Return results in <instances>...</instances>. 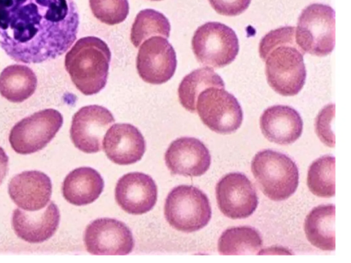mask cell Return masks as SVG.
I'll list each match as a JSON object with an SVG mask.
<instances>
[{
    "label": "cell",
    "instance_id": "6da1fadb",
    "mask_svg": "<svg viewBox=\"0 0 351 263\" xmlns=\"http://www.w3.org/2000/svg\"><path fill=\"white\" fill-rule=\"evenodd\" d=\"M79 23L73 0H0V47L17 62L42 63L71 47Z\"/></svg>",
    "mask_w": 351,
    "mask_h": 263
},
{
    "label": "cell",
    "instance_id": "7a4b0ae2",
    "mask_svg": "<svg viewBox=\"0 0 351 263\" xmlns=\"http://www.w3.org/2000/svg\"><path fill=\"white\" fill-rule=\"evenodd\" d=\"M295 34V27H282L265 34L259 44L267 83L282 96L297 95L306 80L304 52L298 45Z\"/></svg>",
    "mask_w": 351,
    "mask_h": 263
},
{
    "label": "cell",
    "instance_id": "3957f363",
    "mask_svg": "<svg viewBox=\"0 0 351 263\" xmlns=\"http://www.w3.org/2000/svg\"><path fill=\"white\" fill-rule=\"evenodd\" d=\"M110 60L106 42L95 36H86L66 53L64 66L77 89L85 95H93L105 87Z\"/></svg>",
    "mask_w": 351,
    "mask_h": 263
},
{
    "label": "cell",
    "instance_id": "277c9868",
    "mask_svg": "<svg viewBox=\"0 0 351 263\" xmlns=\"http://www.w3.org/2000/svg\"><path fill=\"white\" fill-rule=\"evenodd\" d=\"M251 169L261 190L271 200H285L298 188V166L289 157L280 152L270 149L258 152L252 159Z\"/></svg>",
    "mask_w": 351,
    "mask_h": 263
},
{
    "label": "cell",
    "instance_id": "5b68a950",
    "mask_svg": "<svg viewBox=\"0 0 351 263\" xmlns=\"http://www.w3.org/2000/svg\"><path fill=\"white\" fill-rule=\"evenodd\" d=\"M165 216L174 229L186 233L204 227L211 218V207L206 195L199 188L180 185L167 195Z\"/></svg>",
    "mask_w": 351,
    "mask_h": 263
},
{
    "label": "cell",
    "instance_id": "8992f818",
    "mask_svg": "<svg viewBox=\"0 0 351 263\" xmlns=\"http://www.w3.org/2000/svg\"><path fill=\"white\" fill-rule=\"evenodd\" d=\"M335 12L330 6L311 4L298 18L295 41L304 53L329 55L335 46Z\"/></svg>",
    "mask_w": 351,
    "mask_h": 263
},
{
    "label": "cell",
    "instance_id": "52a82bcc",
    "mask_svg": "<svg viewBox=\"0 0 351 263\" xmlns=\"http://www.w3.org/2000/svg\"><path fill=\"white\" fill-rule=\"evenodd\" d=\"M191 45L200 64L216 68L232 62L239 50L234 31L219 22H208L199 26L193 34Z\"/></svg>",
    "mask_w": 351,
    "mask_h": 263
},
{
    "label": "cell",
    "instance_id": "ba28073f",
    "mask_svg": "<svg viewBox=\"0 0 351 263\" xmlns=\"http://www.w3.org/2000/svg\"><path fill=\"white\" fill-rule=\"evenodd\" d=\"M196 111L206 126L221 134L237 131L243 118L236 97L221 87H209L202 91L196 101Z\"/></svg>",
    "mask_w": 351,
    "mask_h": 263
},
{
    "label": "cell",
    "instance_id": "9c48e42d",
    "mask_svg": "<svg viewBox=\"0 0 351 263\" xmlns=\"http://www.w3.org/2000/svg\"><path fill=\"white\" fill-rule=\"evenodd\" d=\"M62 123L63 117L58 110H42L16 123L10 130L9 142L17 153H35L47 146Z\"/></svg>",
    "mask_w": 351,
    "mask_h": 263
},
{
    "label": "cell",
    "instance_id": "30bf717a",
    "mask_svg": "<svg viewBox=\"0 0 351 263\" xmlns=\"http://www.w3.org/2000/svg\"><path fill=\"white\" fill-rule=\"evenodd\" d=\"M84 242L93 255H125L134 247L132 234L123 222L110 218H97L87 225Z\"/></svg>",
    "mask_w": 351,
    "mask_h": 263
},
{
    "label": "cell",
    "instance_id": "8fae6325",
    "mask_svg": "<svg viewBox=\"0 0 351 263\" xmlns=\"http://www.w3.org/2000/svg\"><path fill=\"white\" fill-rule=\"evenodd\" d=\"M216 199L220 211L232 219L245 218L256 210L258 199L256 189L243 173H230L217 184Z\"/></svg>",
    "mask_w": 351,
    "mask_h": 263
},
{
    "label": "cell",
    "instance_id": "7c38bea8",
    "mask_svg": "<svg viewBox=\"0 0 351 263\" xmlns=\"http://www.w3.org/2000/svg\"><path fill=\"white\" fill-rule=\"evenodd\" d=\"M176 66V51L166 38L154 36L141 45L136 57V69L144 82L164 84L173 76Z\"/></svg>",
    "mask_w": 351,
    "mask_h": 263
},
{
    "label": "cell",
    "instance_id": "4fadbf2b",
    "mask_svg": "<svg viewBox=\"0 0 351 263\" xmlns=\"http://www.w3.org/2000/svg\"><path fill=\"white\" fill-rule=\"evenodd\" d=\"M114 121L105 107L90 105L81 108L72 118L70 136L73 145L86 153L101 151L104 134Z\"/></svg>",
    "mask_w": 351,
    "mask_h": 263
},
{
    "label": "cell",
    "instance_id": "5bb4252c",
    "mask_svg": "<svg viewBox=\"0 0 351 263\" xmlns=\"http://www.w3.org/2000/svg\"><path fill=\"white\" fill-rule=\"evenodd\" d=\"M165 160L171 174L188 177L204 175L211 163L207 147L193 137H181L173 140L165 152Z\"/></svg>",
    "mask_w": 351,
    "mask_h": 263
},
{
    "label": "cell",
    "instance_id": "9a60e30c",
    "mask_svg": "<svg viewBox=\"0 0 351 263\" xmlns=\"http://www.w3.org/2000/svg\"><path fill=\"white\" fill-rule=\"evenodd\" d=\"M158 190L154 179L140 172L129 173L117 181L114 196L118 205L131 214L150 211L157 201Z\"/></svg>",
    "mask_w": 351,
    "mask_h": 263
},
{
    "label": "cell",
    "instance_id": "2e32d148",
    "mask_svg": "<svg viewBox=\"0 0 351 263\" xmlns=\"http://www.w3.org/2000/svg\"><path fill=\"white\" fill-rule=\"evenodd\" d=\"M52 192L50 178L43 172L27 171L14 176L8 184V193L23 210L43 209L49 203Z\"/></svg>",
    "mask_w": 351,
    "mask_h": 263
},
{
    "label": "cell",
    "instance_id": "e0dca14e",
    "mask_svg": "<svg viewBox=\"0 0 351 263\" xmlns=\"http://www.w3.org/2000/svg\"><path fill=\"white\" fill-rule=\"evenodd\" d=\"M145 147V141L141 132L129 123L112 125L103 141V149L106 156L119 165L132 164L139 161Z\"/></svg>",
    "mask_w": 351,
    "mask_h": 263
},
{
    "label": "cell",
    "instance_id": "ac0fdd59",
    "mask_svg": "<svg viewBox=\"0 0 351 263\" xmlns=\"http://www.w3.org/2000/svg\"><path fill=\"white\" fill-rule=\"evenodd\" d=\"M58 206L51 201L45 209L25 212L16 208L12 223L16 236L30 243H40L50 238L56 231L60 222Z\"/></svg>",
    "mask_w": 351,
    "mask_h": 263
},
{
    "label": "cell",
    "instance_id": "d6986e66",
    "mask_svg": "<svg viewBox=\"0 0 351 263\" xmlns=\"http://www.w3.org/2000/svg\"><path fill=\"white\" fill-rule=\"evenodd\" d=\"M263 136L270 142L289 145L302 134L303 121L300 114L288 105H276L267 108L260 117Z\"/></svg>",
    "mask_w": 351,
    "mask_h": 263
},
{
    "label": "cell",
    "instance_id": "ffe728a7",
    "mask_svg": "<svg viewBox=\"0 0 351 263\" xmlns=\"http://www.w3.org/2000/svg\"><path fill=\"white\" fill-rule=\"evenodd\" d=\"M104 181L101 175L90 167H80L71 171L62 183L64 199L75 205L94 202L101 195Z\"/></svg>",
    "mask_w": 351,
    "mask_h": 263
},
{
    "label": "cell",
    "instance_id": "44dd1931",
    "mask_svg": "<svg viewBox=\"0 0 351 263\" xmlns=\"http://www.w3.org/2000/svg\"><path fill=\"white\" fill-rule=\"evenodd\" d=\"M335 207L333 204L314 208L304 221V232L311 245L323 251L335 249Z\"/></svg>",
    "mask_w": 351,
    "mask_h": 263
},
{
    "label": "cell",
    "instance_id": "7402d4cb",
    "mask_svg": "<svg viewBox=\"0 0 351 263\" xmlns=\"http://www.w3.org/2000/svg\"><path fill=\"white\" fill-rule=\"evenodd\" d=\"M37 77L28 66L12 64L0 74V94L12 103H21L29 98L37 87Z\"/></svg>",
    "mask_w": 351,
    "mask_h": 263
},
{
    "label": "cell",
    "instance_id": "603a6c76",
    "mask_svg": "<svg viewBox=\"0 0 351 263\" xmlns=\"http://www.w3.org/2000/svg\"><path fill=\"white\" fill-rule=\"evenodd\" d=\"M209 87L224 88L221 77L209 67H202L186 75L180 82L178 92L180 104L191 112L196 111L199 94Z\"/></svg>",
    "mask_w": 351,
    "mask_h": 263
},
{
    "label": "cell",
    "instance_id": "cb8c5ba5",
    "mask_svg": "<svg viewBox=\"0 0 351 263\" xmlns=\"http://www.w3.org/2000/svg\"><path fill=\"white\" fill-rule=\"evenodd\" d=\"M262 244L256 229L242 226L225 230L219 238L217 247L221 255H254L257 254Z\"/></svg>",
    "mask_w": 351,
    "mask_h": 263
},
{
    "label": "cell",
    "instance_id": "d4e9b609",
    "mask_svg": "<svg viewBox=\"0 0 351 263\" xmlns=\"http://www.w3.org/2000/svg\"><path fill=\"white\" fill-rule=\"evenodd\" d=\"M171 25L167 18L154 9L140 11L132 25L130 40L135 47L152 36L169 37Z\"/></svg>",
    "mask_w": 351,
    "mask_h": 263
},
{
    "label": "cell",
    "instance_id": "484cf974",
    "mask_svg": "<svg viewBox=\"0 0 351 263\" xmlns=\"http://www.w3.org/2000/svg\"><path fill=\"white\" fill-rule=\"evenodd\" d=\"M335 159L324 155L315 160L309 166L307 185L311 192L320 197H332L335 194Z\"/></svg>",
    "mask_w": 351,
    "mask_h": 263
},
{
    "label": "cell",
    "instance_id": "4316f807",
    "mask_svg": "<svg viewBox=\"0 0 351 263\" xmlns=\"http://www.w3.org/2000/svg\"><path fill=\"white\" fill-rule=\"evenodd\" d=\"M89 5L95 17L108 25L123 22L130 9L128 0H89Z\"/></svg>",
    "mask_w": 351,
    "mask_h": 263
},
{
    "label": "cell",
    "instance_id": "83f0119b",
    "mask_svg": "<svg viewBox=\"0 0 351 263\" xmlns=\"http://www.w3.org/2000/svg\"><path fill=\"white\" fill-rule=\"evenodd\" d=\"M335 115V105H327L318 114L315 119V132L321 141L330 147H335V136L332 123Z\"/></svg>",
    "mask_w": 351,
    "mask_h": 263
},
{
    "label": "cell",
    "instance_id": "f1b7e54d",
    "mask_svg": "<svg viewBox=\"0 0 351 263\" xmlns=\"http://www.w3.org/2000/svg\"><path fill=\"white\" fill-rule=\"evenodd\" d=\"M212 8L219 14L234 16L243 13L251 0H208Z\"/></svg>",
    "mask_w": 351,
    "mask_h": 263
},
{
    "label": "cell",
    "instance_id": "f546056e",
    "mask_svg": "<svg viewBox=\"0 0 351 263\" xmlns=\"http://www.w3.org/2000/svg\"><path fill=\"white\" fill-rule=\"evenodd\" d=\"M8 169V157L0 147V184L6 175Z\"/></svg>",
    "mask_w": 351,
    "mask_h": 263
},
{
    "label": "cell",
    "instance_id": "4dcf8cb0",
    "mask_svg": "<svg viewBox=\"0 0 351 263\" xmlns=\"http://www.w3.org/2000/svg\"><path fill=\"white\" fill-rule=\"evenodd\" d=\"M151 1H161V0H151Z\"/></svg>",
    "mask_w": 351,
    "mask_h": 263
}]
</instances>
